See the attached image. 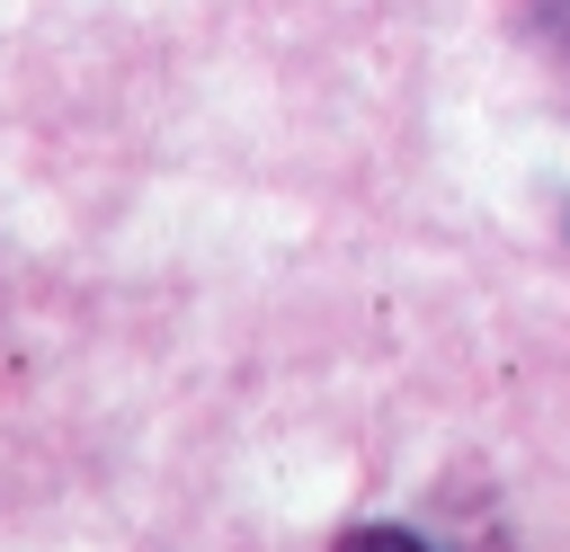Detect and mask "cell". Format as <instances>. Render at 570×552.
I'll list each match as a JSON object with an SVG mask.
<instances>
[{
  "instance_id": "obj_1",
  "label": "cell",
  "mask_w": 570,
  "mask_h": 552,
  "mask_svg": "<svg viewBox=\"0 0 570 552\" xmlns=\"http://www.w3.org/2000/svg\"><path fill=\"white\" fill-rule=\"evenodd\" d=\"M330 552H428V543H419L410 525H347Z\"/></svg>"
},
{
  "instance_id": "obj_2",
  "label": "cell",
  "mask_w": 570,
  "mask_h": 552,
  "mask_svg": "<svg viewBox=\"0 0 570 552\" xmlns=\"http://www.w3.org/2000/svg\"><path fill=\"white\" fill-rule=\"evenodd\" d=\"M534 27H552V45L570 53V0H534Z\"/></svg>"
}]
</instances>
